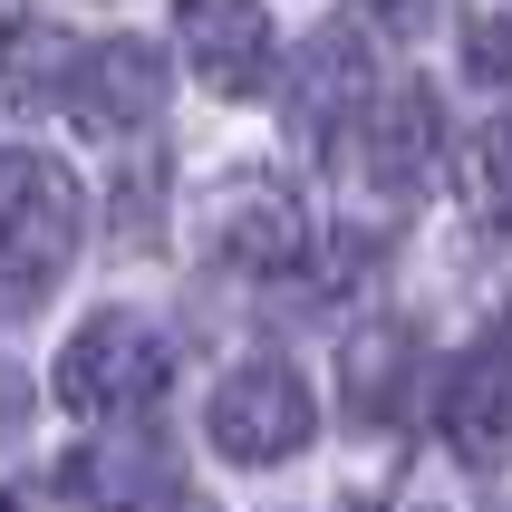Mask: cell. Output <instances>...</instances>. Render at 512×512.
Listing matches in <instances>:
<instances>
[{
    "mask_svg": "<svg viewBox=\"0 0 512 512\" xmlns=\"http://www.w3.org/2000/svg\"><path fill=\"white\" fill-rule=\"evenodd\" d=\"M416 368H426L416 329H406V319H368V329L339 348V397H348V416L397 426L406 406H416Z\"/></svg>",
    "mask_w": 512,
    "mask_h": 512,
    "instance_id": "cell-9",
    "label": "cell"
},
{
    "mask_svg": "<svg viewBox=\"0 0 512 512\" xmlns=\"http://www.w3.org/2000/svg\"><path fill=\"white\" fill-rule=\"evenodd\" d=\"M174 39L203 68V87H223V97L271 87V10H252V0H194L174 20Z\"/></svg>",
    "mask_w": 512,
    "mask_h": 512,
    "instance_id": "cell-8",
    "label": "cell"
},
{
    "mask_svg": "<svg viewBox=\"0 0 512 512\" xmlns=\"http://www.w3.org/2000/svg\"><path fill=\"white\" fill-rule=\"evenodd\" d=\"M145 512H213V503H194V493H165V503H145Z\"/></svg>",
    "mask_w": 512,
    "mask_h": 512,
    "instance_id": "cell-15",
    "label": "cell"
},
{
    "mask_svg": "<svg viewBox=\"0 0 512 512\" xmlns=\"http://www.w3.org/2000/svg\"><path fill=\"white\" fill-rule=\"evenodd\" d=\"M78 39L58 20H20L10 29V49H0V107H39V97H68V78H78Z\"/></svg>",
    "mask_w": 512,
    "mask_h": 512,
    "instance_id": "cell-12",
    "label": "cell"
},
{
    "mask_svg": "<svg viewBox=\"0 0 512 512\" xmlns=\"http://www.w3.org/2000/svg\"><path fill=\"white\" fill-rule=\"evenodd\" d=\"M358 136H368V174H377V184H387V194H416V184L435 174V97L416 78L387 87Z\"/></svg>",
    "mask_w": 512,
    "mask_h": 512,
    "instance_id": "cell-10",
    "label": "cell"
},
{
    "mask_svg": "<svg viewBox=\"0 0 512 512\" xmlns=\"http://www.w3.org/2000/svg\"><path fill=\"white\" fill-rule=\"evenodd\" d=\"M387 97V87L368 78V29L358 20H329L310 39V58H300V87H290V126L329 155V136H348V126H368V107Z\"/></svg>",
    "mask_w": 512,
    "mask_h": 512,
    "instance_id": "cell-4",
    "label": "cell"
},
{
    "mask_svg": "<svg viewBox=\"0 0 512 512\" xmlns=\"http://www.w3.org/2000/svg\"><path fill=\"white\" fill-rule=\"evenodd\" d=\"M484 184H493V194L512 203V107H503V116L484 126Z\"/></svg>",
    "mask_w": 512,
    "mask_h": 512,
    "instance_id": "cell-14",
    "label": "cell"
},
{
    "mask_svg": "<svg viewBox=\"0 0 512 512\" xmlns=\"http://www.w3.org/2000/svg\"><path fill=\"white\" fill-rule=\"evenodd\" d=\"M155 107H165V58L145 39H97L68 78V116L97 136H136V126H155Z\"/></svg>",
    "mask_w": 512,
    "mask_h": 512,
    "instance_id": "cell-6",
    "label": "cell"
},
{
    "mask_svg": "<svg viewBox=\"0 0 512 512\" xmlns=\"http://www.w3.org/2000/svg\"><path fill=\"white\" fill-rule=\"evenodd\" d=\"M165 377H174V339L155 329V319L136 310H97L78 329V339L58 348V406H78V416H136V406L165 397Z\"/></svg>",
    "mask_w": 512,
    "mask_h": 512,
    "instance_id": "cell-2",
    "label": "cell"
},
{
    "mask_svg": "<svg viewBox=\"0 0 512 512\" xmlns=\"http://www.w3.org/2000/svg\"><path fill=\"white\" fill-rule=\"evenodd\" d=\"M435 426L464 464H503L512 455V339H484L464 348L445 387H435Z\"/></svg>",
    "mask_w": 512,
    "mask_h": 512,
    "instance_id": "cell-5",
    "label": "cell"
},
{
    "mask_svg": "<svg viewBox=\"0 0 512 512\" xmlns=\"http://www.w3.org/2000/svg\"><path fill=\"white\" fill-rule=\"evenodd\" d=\"M58 484L78 493V503H107V512H145L174 493V464L155 445H87V455L58 464Z\"/></svg>",
    "mask_w": 512,
    "mask_h": 512,
    "instance_id": "cell-11",
    "label": "cell"
},
{
    "mask_svg": "<svg viewBox=\"0 0 512 512\" xmlns=\"http://www.w3.org/2000/svg\"><path fill=\"white\" fill-rule=\"evenodd\" d=\"M87 242V194L49 145H0V300H39Z\"/></svg>",
    "mask_w": 512,
    "mask_h": 512,
    "instance_id": "cell-1",
    "label": "cell"
},
{
    "mask_svg": "<svg viewBox=\"0 0 512 512\" xmlns=\"http://www.w3.org/2000/svg\"><path fill=\"white\" fill-rule=\"evenodd\" d=\"M319 426V397L290 358H242L232 377H213L203 397V435L223 445L232 464H290Z\"/></svg>",
    "mask_w": 512,
    "mask_h": 512,
    "instance_id": "cell-3",
    "label": "cell"
},
{
    "mask_svg": "<svg viewBox=\"0 0 512 512\" xmlns=\"http://www.w3.org/2000/svg\"><path fill=\"white\" fill-rule=\"evenodd\" d=\"M213 252H223L232 271L281 281V271L310 261V223H300V203H290L281 184H232V194L213 203Z\"/></svg>",
    "mask_w": 512,
    "mask_h": 512,
    "instance_id": "cell-7",
    "label": "cell"
},
{
    "mask_svg": "<svg viewBox=\"0 0 512 512\" xmlns=\"http://www.w3.org/2000/svg\"><path fill=\"white\" fill-rule=\"evenodd\" d=\"M455 39H464V68H474V87H512V10H464Z\"/></svg>",
    "mask_w": 512,
    "mask_h": 512,
    "instance_id": "cell-13",
    "label": "cell"
}]
</instances>
